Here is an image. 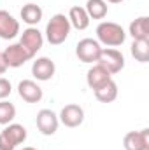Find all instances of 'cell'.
Listing matches in <instances>:
<instances>
[{
    "mask_svg": "<svg viewBox=\"0 0 149 150\" xmlns=\"http://www.w3.org/2000/svg\"><path fill=\"white\" fill-rule=\"evenodd\" d=\"M112 75L104 68V67H100L98 63H95L90 70H88V74H86V84H88V87L90 89H97V87H100L102 84H105L107 80H111Z\"/></svg>",
    "mask_w": 149,
    "mask_h": 150,
    "instance_id": "5bb4252c",
    "label": "cell"
},
{
    "mask_svg": "<svg viewBox=\"0 0 149 150\" xmlns=\"http://www.w3.org/2000/svg\"><path fill=\"white\" fill-rule=\"evenodd\" d=\"M35 124H37L39 131L44 134V136H53L56 131H58V126H60V119L58 115L49 110V108H42L37 112L35 117Z\"/></svg>",
    "mask_w": 149,
    "mask_h": 150,
    "instance_id": "52a82bcc",
    "label": "cell"
},
{
    "mask_svg": "<svg viewBox=\"0 0 149 150\" xmlns=\"http://www.w3.org/2000/svg\"><path fill=\"white\" fill-rule=\"evenodd\" d=\"M2 56H4V61H5L7 68H19V67H23L27 61H30L34 58V54L28 49H25L19 42L11 44L9 47H5L2 51Z\"/></svg>",
    "mask_w": 149,
    "mask_h": 150,
    "instance_id": "277c9868",
    "label": "cell"
},
{
    "mask_svg": "<svg viewBox=\"0 0 149 150\" xmlns=\"http://www.w3.org/2000/svg\"><path fill=\"white\" fill-rule=\"evenodd\" d=\"M102 49L104 47L98 44V40H95V38H82L75 45V56L82 63H97Z\"/></svg>",
    "mask_w": 149,
    "mask_h": 150,
    "instance_id": "8992f818",
    "label": "cell"
},
{
    "mask_svg": "<svg viewBox=\"0 0 149 150\" xmlns=\"http://www.w3.org/2000/svg\"><path fill=\"white\" fill-rule=\"evenodd\" d=\"M19 44L35 56L39 51L42 49V45H44V35L39 32V28L28 26L27 30H23V33L19 37Z\"/></svg>",
    "mask_w": 149,
    "mask_h": 150,
    "instance_id": "30bf717a",
    "label": "cell"
},
{
    "mask_svg": "<svg viewBox=\"0 0 149 150\" xmlns=\"http://www.w3.org/2000/svg\"><path fill=\"white\" fill-rule=\"evenodd\" d=\"M5 70H7V65H5V61H4V56H2V52H0V75L5 74Z\"/></svg>",
    "mask_w": 149,
    "mask_h": 150,
    "instance_id": "603a6c76",
    "label": "cell"
},
{
    "mask_svg": "<svg viewBox=\"0 0 149 150\" xmlns=\"http://www.w3.org/2000/svg\"><path fill=\"white\" fill-rule=\"evenodd\" d=\"M128 33L133 37V40H149V18L140 16L133 19L128 26Z\"/></svg>",
    "mask_w": 149,
    "mask_h": 150,
    "instance_id": "9a60e30c",
    "label": "cell"
},
{
    "mask_svg": "<svg viewBox=\"0 0 149 150\" xmlns=\"http://www.w3.org/2000/svg\"><path fill=\"white\" fill-rule=\"evenodd\" d=\"M130 51H132V56L139 63H148L149 61V40H133Z\"/></svg>",
    "mask_w": 149,
    "mask_h": 150,
    "instance_id": "ffe728a7",
    "label": "cell"
},
{
    "mask_svg": "<svg viewBox=\"0 0 149 150\" xmlns=\"http://www.w3.org/2000/svg\"><path fill=\"white\" fill-rule=\"evenodd\" d=\"M27 140V129L21 124L11 122L0 133V150H14Z\"/></svg>",
    "mask_w": 149,
    "mask_h": 150,
    "instance_id": "3957f363",
    "label": "cell"
},
{
    "mask_svg": "<svg viewBox=\"0 0 149 150\" xmlns=\"http://www.w3.org/2000/svg\"><path fill=\"white\" fill-rule=\"evenodd\" d=\"M70 28V21L65 14H54L46 25V40L51 45H60L69 38Z\"/></svg>",
    "mask_w": 149,
    "mask_h": 150,
    "instance_id": "6da1fadb",
    "label": "cell"
},
{
    "mask_svg": "<svg viewBox=\"0 0 149 150\" xmlns=\"http://www.w3.org/2000/svg\"><path fill=\"white\" fill-rule=\"evenodd\" d=\"M18 33H19V21L7 11L0 9V38L11 40Z\"/></svg>",
    "mask_w": 149,
    "mask_h": 150,
    "instance_id": "4fadbf2b",
    "label": "cell"
},
{
    "mask_svg": "<svg viewBox=\"0 0 149 150\" xmlns=\"http://www.w3.org/2000/svg\"><path fill=\"white\" fill-rule=\"evenodd\" d=\"M14 117H16V107L5 100H0V124L7 126L14 120Z\"/></svg>",
    "mask_w": 149,
    "mask_h": 150,
    "instance_id": "44dd1931",
    "label": "cell"
},
{
    "mask_svg": "<svg viewBox=\"0 0 149 150\" xmlns=\"http://www.w3.org/2000/svg\"><path fill=\"white\" fill-rule=\"evenodd\" d=\"M97 40L98 44H104L107 47H117L126 40V32L117 23L102 21L97 26Z\"/></svg>",
    "mask_w": 149,
    "mask_h": 150,
    "instance_id": "7a4b0ae2",
    "label": "cell"
},
{
    "mask_svg": "<svg viewBox=\"0 0 149 150\" xmlns=\"http://www.w3.org/2000/svg\"><path fill=\"white\" fill-rule=\"evenodd\" d=\"M67 18L70 21V26H74L75 30H86L90 26V16L84 7H79V5L70 7Z\"/></svg>",
    "mask_w": 149,
    "mask_h": 150,
    "instance_id": "2e32d148",
    "label": "cell"
},
{
    "mask_svg": "<svg viewBox=\"0 0 149 150\" xmlns=\"http://www.w3.org/2000/svg\"><path fill=\"white\" fill-rule=\"evenodd\" d=\"M18 94L27 103H39L42 100V96H44L42 87L35 80H30V79H25V80H21L18 84Z\"/></svg>",
    "mask_w": 149,
    "mask_h": 150,
    "instance_id": "8fae6325",
    "label": "cell"
},
{
    "mask_svg": "<svg viewBox=\"0 0 149 150\" xmlns=\"http://www.w3.org/2000/svg\"><path fill=\"white\" fill-rule=\"evenodd\" d=\"M60 122L67 127H79L84 122V110L81 105L77 103H69L62 108V112L58 115Z\"/></svg>",
    "mask_w": 149,
    "mask_h": 150,
    "instance_id": "ba28073f",
    "label": "cell"
},
{
    "mask_svg": "<svg viewBox=\"0 0 149 150\" xmlns=\"http://www.w3.org/2000/svg\"><path fill=\"white\" fill-rule=\"evenodd\" d=\"M84 9H86L90 19H104L109 12V5L105 0H88Z\"/></svg>",
    "mask_w": 149,
    "mask_h": 150,
    "instance_id": "d6986e66",
    "label": "cell"
},
{
    "mask_svg": "<svg viewBox=\"0 0 149 150\" xmlns=\"http://www.w3.org/2000/svg\"><path fill=\"white\" fill-rule=\"evenodd\" d=\"M23 150H37L35 147H23Z\"/></svg>",
    "mask_w": 149,
    "mask_h": 150,
    "instance_id": "d4e9b609",
    "label": "cell"
},
{
    "mask_svg": "<svg viewBox=\"0 0 149 150\" xmlns=\"http://www.w3.org/2000/svg\"><path fill=\"white\" fill-rule=\"evenodd\" d=\"M105 2H107V4H121L123 0H105Z\"/></svg>",
    "mask_w": 149,
    "mask_h": 150,
    "instance_id": "cb8c5ba5",
    "label": "cell"
},
{
    "mask_svg": "<svg viewBox=\"0 0 149 150\" xmlns=\"http://www.w3.org/2000/svg\"><path fill=\"white\" fill-rule=\"evenodd\" d=\"M93 93H95V98L100 103H112L117 98V84L111 79L105 84H102L100 87H97Z\"/></svg>",
    "mask_w": 149,
    "mask_h": 150,
    "instance_id": "e0dca14e",
    "label": "cell"
},
{
    "mask_svg": "<svg viewBox=\"0 0 149 150\" xmlns=\"http://www.w3.org/2000/svg\"><path fill=\"white\" fill-rule=\"evenodd\" d=\"M12 91V86L11 82L5 79V77H0V100H5Z\"/></svg>",
    "mask_w": 149,
    "mask_h": 150,
    "instance_id": "7402d4cb",
    "label": "cell"
},
{
    "mask_svg": "<svg viewBox=\"0 0 149 150\" xmlns=\"http://www.w3.org/2000/svg\"><path fill=\"white\" fill-rule=\"evenodd\" d=\"M125 150H149V129L144 127L140 131H130L123 138Z\"/></svg>",
    "mask_w": 149,
    "mask_h": 150,
    "instance_id": "9c48e42d",
    "label": "cell"
},
{
    "mask_svg": "<svg viewBox=\"0 0 149 150\" xmlns=\"http://www.w3.org/2000/svg\"><path fill=\"white\" fill-rule=\"evenodd\" d=\"M97 63L100 67H104L111 75H114V74H119L125 68V56H123L121 51H117L114 47H107V49H102Z\"/></svg>",
    "mask_w": 149,
    "mask_h": 150,
    "instance_id": "5b68a950",
    "label": "cell"
},
{
    "mask_svg": "<svg viewBox=\"0 0 149 150\" xmlns=\"http://www.w3.org/2000/svg\"><path fill=\"white\" fill-rule=\"evenodd\" d=\"M21 19H23V23H27L28 26H35L40 23V19H42V16H44V12H42V9H40V5L37 4H27V5H23L21 7Z\"/></svg>",
    "mask_w": 149,
    "mask_h": 150,
    "instance_id": "ac0fdd59",
    "label": "cell"
},
{
    "mask_svg": "<svg viewBox=\"0 0 149 150\" xmlns=\"http://www.w3.org/2000/svg\"><path fill=\"white\" fill-rule=\"evenodd\" d=\"M54 72H56L54 61L49 59V58H46V56L37 58V59L34 61V65H32V74H34V77H35L37 80H40V82L51 80L53 75H54Z\"/></svg>",
    "mask_w": 149,
    "mask_h": 150,
    "instance_id": "7c38bea8",
    "label": "cell"
}]
</instances>
